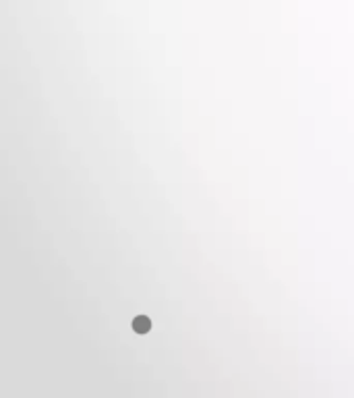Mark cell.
Wrapping results in <instances>:
<instances>
[{
	"instance_id": "obj_1",
	"label": "cell",
	"mask_w": 354,
	"mask_h": 398,
	"mask_svg": "<svg viewBox=\"0 0 354 398\" xmlns=\"http://www.w3.org/2000/svg\"><path fill=\"white\" fill-rule=\"evenodd\" d=\"M145 326H147V321H145L143 317H141V319H139V321H137V324H135V328H137V330H143Z\"/></svg>"
}]
</instances>
